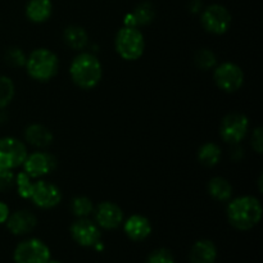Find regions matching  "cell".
<instances>
[{"mask_svg": "<svg viewBox=\"0 0 263 263\" xmlns=\"http://www.w3.org/2000/svg\"><path fill=\"white\" fill-rule=\"evenodd\" d=\"M228 220L238 230H251L262 218V205L256 197L244 195L235 198L228 205Z\"/></svg>", "mask_w": 263, "mask_h": 263, "instance_id": "obj_1", "label": "cell"}, {"mask_svg": "<svg viewBox=\"0 0 263 263\" xmlns=\"http://www.w3.org/2000/svg\"><path fill=\"white\" fill-rule=\"evenodd\" d=\"M69 74L76 86L80 89L90 90L97 86L102 80V63L94 54L80 53L72 61Z\"/></svg>", "mask_w": 263, "mask_h": 263, "instance_id": "obj_2", "label": "cell"}, {"mask_svg": "<svg viewBox=\"0 0 263 263\" xmlns=\"http://www.w3.org/2000/svg\"><path fill=\"white\" fill-rule=\"evenodd\" d=\"M26 71L36 81H49L59 69L58 57L45 48L35 49L26 59Z\"/></svg>", "mask_w": 263, "mask_h": 263, "instance_id": "obj_3", "label": "cell"}, {"mask_svg": "<svg viewBox=\"0 0 263 263\" xmlns=\"http://www.w3.org/2000/svg\"><path fill=\"white\" fill-rule=\"evenodd\" d=\"M116 51L125 61H136L145 50V39L138 27L123 26L115 39Z\"/></svg>", "mask_w": 263, "mask_h": 263, "instance_id": "obj_4", "label": "cell"}, {"mask_svg": "<svg viewBox=\"0 0 263 263\" xmlns=\"http://www.w3.org/2000/svg\"><path fill=\"white\" fill-rule=\"evenodd\" d=\"M200 22L207 32L223 35L230 28L233 18L228 8L221 4H212L207 8H203Z\"/></svg>", "mask_w": 263, "mask_h": 263, "instance_id": "obj_5", "label": "cell"}, {"mask_svg": "<svg viewBox=\"0 0 263 263\" xmlns=\"http://www.w3.org/2000/svg\"><path fill=\"white\" fill-rule=\"evenodd\" d=\"M13 259L15 263H46L50 261V249L40 239H28L15 247Z\"/></svg>", "mask_w": 263, "mask_h": 263, "instance_id": "obj_6", "label": "cell"}, {"mask_svg": "<svg viewBox=\"0 0 263 263\" xmlns=\"http://www.w3.org/2000/svg\"><path fill=\"white\" fill-rule=\"evenodd\" d=\"M27 156V148L21 140L10 136L0 139V168H17L22 166Z\"/></svg>", "mask_w": 263, "mask_h": 263, "instance_id": "obj_7", "label": "cell"}, {"mask_svg": "<svg viewBox=\"0 0 263 263\" xmlns=\"http://www.w3.org/2000/svg\"><path fill=\"white\" fill-rule=\"evenodd\" d=\"M213 79L218 89L225 92H235L243 86L244 72L238 64L225 62L216 67Z\"/></svg>", "mask_w": 263, "mask_h": 263, "instance_id": "obj_8", "label": "cell"}, {"mask_svg": "<svg viewBox=\"0 0 263 263\" xmlns=\"http://www.w3.org/2000/svg\"><path fill=\"white\" fill-rule=\"evenodd\" d=\"M249 130V120L243 113H229L220 126V135L229 144H239Z\"/></svg>", "mask_w": 263, "mask_h": 263, "instance_id": "obj_9", "label": "cell"}, {"mask_svg": "<svg viewBox=\"0 0 263 263\" xmlns=\"http://www.w3.org/2000/svg\"><path fill=\"white\" fill-rule=\"evenodd\" d=\"M28 199L32 200L35 205L43 210H50L58 205L62 200V193L54 184L48 181H37L32 184L31 194Z\"/></svg>", "mask_w": 263, "mask_h": 263, "instance_id": "obj_10", "label": "cell"}, {"mask_svg": "<svg viewBox=\"0 0 263 263\" xmlns=\"http://www.w3.org/2000/svg\"><path fill=\"white\" fill-rule=\"evenodd\" d=\"M71 236L79 246L81 247H94L99 243L102 234H100L99 226L90 221L89 218H79L71 225Z\"/></svg>", "mask_w": 263, "mask_h": 263, "instance_id": "obj_11", "label": "cell"}, {"mask_svg": "<svg viewBox=\"0 0 263 263\" xmlns=\"http://www.w3.org/2000/svg\"><path fill=\"white\" fill-rule=\"evenodd\" d=\"M23 170L31 179L35 177L45 176L50 174L57 167L55 157L49 153H43V152H35V153L27 156V158L23 162Z\"/></svg>", "mask_w": 263, "mask_h": 263, "instance_id": "obj_12", "label": "cell"}, {"mask_svg": "<svg viewBox=\"0 0 263 263\" xmlns=\"http://www.w3.org/2000/svg\"><path fill=\"white\" fill-rule=\"evenodd\" d=\"M92 212L95 213L97 225L105 230H115L123 221L122 210L112 202H102Z\"/></svg>", "mask_w": 263, "mask_h": 263, "instance_id": "obj_13", "label": "cell"}, {"mask_svg": "<svg viewBox=\"0 0 263 263\" xmlns=\"http://www.w3.org/2000/svg\"><path fill=\"white\" fill-rule=\"evenodd\" d=\"M5 223L13 235H26L36 228L37 218L31 211L21 210L9 215Z\"/></svg>", "mask_w": 263, "mask_h": 263, "instance_id": "obj_14", "label": "cell"}, {"mask_svg": "<svg viewBox=\"0 0 263 263\" xmlns=\"http://www.w3.org/2000/svg\"><path fill=\"white\" fill-rule=\"evenodd\" d=\"M126 235L134 241H143L152 234L151 221L141 215H133L123 225Z\"/></svg>", "mask_w": 263, "mask_h": 263, "instance_id": "obj_15", "label": "cell"}, {"mask_svg": "<svg viewBox=\"0 0 263 263\" xmlns=\"http://www.w3.org/2000/svg\"><path fill=\"white\" fill-rule=\"evenodd\" d=\"M25 140L35 148H46L54 140L53 133L43 125L33 123L25 130Z\"/></svg>", "mask_w": 263, "mask_h": 263, "instance_id": "obj_16", "label": "cell"}, {"mask_svg": "<svg viewBox=\"0 0 263 263\" xmlns=\"http://www.w3.org/2000/svg\"><path fill=\"white\" fill-rule=\"evenodd\" d=\"M217 258V248L211 240H198L190 251L192 263H215Z\"/></svg>", "mask_w": 263, "mask_h": 263, "instance_id": "obj_17", "label": "cell"}, {"mask_svg": "<svg viewBox=\"0 0 263 263\" xmlns=\"http://www.w3.org/2000/svg\"><path fill=\"white\" fill-rule=\"evenodd\" d=\"M53 4L50 0H30L26 5V17L33 23H43L50 18Z\"/></svg>", "mask_w": 263, "mask_h": 263, "instance_id": "obj_18", "label": "cell"}, {"mask_svg": "<svg viewBox=\"0 0 263 263\" xmlns=\"http://www.w3.org/2000/svg\"><path fill=\"white\" fill-rule=\"evenodd\" d=\"M63 39L64 43L73 50H84L89 45V35L81 26L72 25L64 28Z\"/></svg>", "mask_w": 263, "mask_h": 263, "instance_id": "obj_19", "label": "cell"}, {"mask_svg": "<svg viewBox=\"0 0 263 263\" xmlns=\"http://www.w3.org/2000/svg\"><path fill=\"white\" fill-rule=\"evenodd\" d=\"M208 193L213 199L218 202H226L233 195V186L223 177H213L208 184Z\"/></svg>", "mask_w": 263, "mask_h": 263, "instance_id": "obj_20", "label": "cell"}, {"mask_svg": "<svg viewBox=\"0 0 263 263\" xmlns=\"http://www.w3.org/2000/svg\"><path fill=\"white\" fill-rule=\"evenodd\" d=\"M222 157L220 146L215 143H205L198 151V161L205 167H215Z\"/></svg>", "mask_w": 263, "mask_h": 263, "instance_id": "obj_21", "label": "cell"}, {"mask_svg": "<svg viewBox=\"0 0 263 263\" xmlns=\"http://www.w3.org/2000/svg\"><path fill=\"white\" fill-rule=\"evenodd\" d=\"M131 14H133L134 20H135L136 27L146 26L156 17V8H154V5L151 2H143L134 9Z\"/></svg>", "mask_w": 263, "mask_h": 263, "instance_id": "obj_22", "label": "cell"}, {"mask_svg": "<svg viewBox=\"0 0 263 263\" xmlns=\"http://www.w3.org/2000/svg\"><path fill=\"white\" fill-rule=\"evenodd\" d=\"M15 94L14 82L7 76H0V109L10 104Z\"/></svg>", "mask_w": 263, "mask_h": 263, "instance_id": "obj_23", "label": "cell"}, {"mask_svg": "<svg viewBox=\"0 0 263 263\" xmlns=\"http://www.w3.org/2000/svg\"><path fill=\"white\" fill-rule=\"evenodd\" d=\"M194 63L199 69L208 71V69L215 68L216 63H217V58H216V54L210 49H200L195 54Z\"/></svg>", "mask_w": 263, "mask_h": 263, "instance_id": "obj_24", "label": "cell"}, {"mask_svg": "<svg viewBox=\"0 0 263 263\" xmlns=\"http://www.w3.org/2000/svg\"><path fill=\"white\" fill-rule=\"evenodd\" d=\"M71 211L76 217L85 218L92 213L94 211V205L92 202L86 197H76L72 199L71 202Z\"/></svg>", "mask_w": 263, "mask_h": 263, "instance_id": "obj_25", "label": "cell"}, {"mask_svg": "<svg viewBox=\"0 0 263 263\" xmlns=\"http://www.w3.org/2000/svg\"><path fill=\"white\" fill-rule=\"evenodd\" d=\"M4 59L10 67L20 68V67H23L26 64V59H27V57H26V54L23 53L22 49L9 48L7 51H5Z\"/></svg>", "mask_w": 263, "mask_h": 263, "instance_id": "obj_26", "label": "cell"}, {"mask_svg": "<svg viewBox=\"0 0 263 263\" xmlns=\"http://www.w3.org/2000/svg\"><path fill=\"white\" fill-rule=\"evenodd\" d=\"M15 185H17V192L20 194V197L28 199L31 194V189H32L31 177L26 172H20L15 176Z\"/></svg>", "mask_w": 263, "mask_h": 263, "instance_id": "obj_27", "label": "cell"}, {"mask_svg": "<svg viewBox=\"0 0 263 263\" xmlns=\"http://www.w3.org/2000/svg\"><path fill=\"white\" fill-rule=\"evenodd\" d=\"M146 263H175V258L168 249L159 248L149 254Z\"/></svg>", "mask_w": 263, "mask_h": 263, "instance_id": "obj_28", "label": "cell"}, {"mask_svg": "<svg viewBox=\"0 0 263 263\" xmlns=\"http://www.w3.org/2000/svg\"><path fill=\"white\" fill-rule=\"evenodd\" d=\"M15 182V175L12 170L0 168V192L10 189Z\"/></svg>", "mask_w": 263, "mask_h": 263, "instance_id": "obj_29", "label": "cell"}, {"mask_svg": "<svg viewBox=\"0 0 263 263\" xmlns=\"http://www.w3.org/2000/svg\"><path fill=\"white\" fill-rule=\"evenodd\" d=\"M252 148H253L258 154L262 153L263 151L262 127H256L254 128L253 134H252Z\"/></svg>", "mask_w": 263, "mask_h": 263, "instance_id": "obj_30", "label": "cell"}, {"mask_svg": "<svg viewBox=\"0 0 263 263\" xmlns=\"http://www.w3.org/2000/svg\"><path fill=\"white\" fill-rule=\"evenodd\" d=\"M230 156L234 161H240V159L244 157L243 148H240V146H239V144H233V149H231Z\"/></svg>", "mask_w": 263, "mask_h": 263, "instance_id": "obj_31", "label": "cell"}, {"mask_svg": "<svg viewBox=\"0 0 263 263\" xmlns=\"http://www.w3.org/2000/svg\"><path fill=\"white\" fill-rule=\"evenodd\" d=\"M189 10L193 13V14L202 13V10H203L202 0H192V2L189 3Z\"/></svg>", "mask_w": 263, "mask_h": 263, "instance_id": "obj_32", "label": "cell"}, {"mask_svg": "<svg viewBox=\"0 0 263 263\" xmlns=\"http://www.w3.org/2000/svg\"><path fill=\"white\" fill-rule=\"evenodd\" d=\"M9 215V207L4 202H0V223H5Z\"/></svg>", "mask_w": 263, "mask_h": 263, "instance_id": "obj_33", "label": "cell"}, {"mask_svg": "<svg viewBox=\"0 0 263 263\" xmlns=\"http://www.w3.org/2000/svg\"><path fill=\"white\" fill-rule=\"evenodd\" d=\"M46 263H61V262H58V261H48Z\"/></svg>", "mask_w": 263, "mask_h": 263, "instance_id": "obj_34", "label": "cell"}]
</instances>
